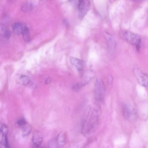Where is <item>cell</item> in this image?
<instances>
[{
    "label": "cell",
    "instance_id": "1",
    "mask_svg": "<svg viewBox=\"0 0 148 148\" xmlns=\"http://www.w3.org/2000/svg\"><path fill=\"white\" fill-rule=\"evenodd\" d=\"M121 37L127 41L136 46L137 51L140 48L141 39L138 35L128 31H123L120 34Z\"/></svg>",
    "mask_w": 148,
    "mask_h": 148
},
{
    "label": "cell",
    "instance_id": "2",
    "mask_svg": "<svg viewBox=\"0 0 148 148\" xmlns=\"http://www.w3.org/2000/svg\"><path fill=\"white\" fill-rule=\"evenodd\" d=\"M95 93L96 99L99 101H102L105 95V86L102 80L98 79L96 80L95 86Z\"/></svg>",
    "mask_w": 148,
    "mask_h": 148
},
{
    "label": "cell",
    "instance_id": "3",
    "mask_svg": "<svg viewBox=\"0 0 148 148\" xmlns=\"http://www.w3.org/2000/svg\"><path fill=\"white\" fill-rule=\"evenodd\" d=\"M90 3L88 0H82L78 1L77 4L79 10L78 17L82 19L90 9Z\"/></svg>",
    "mask_w": 148,
    "mask_h": 148
},
{
    "label": "cell",
    "instance_id": "4",
    "mask_svg": "<svg viewBox=\"0 0 148 148\" xmlns=\"http://www.w3.org/2000/svg\"><path fill=\"white\" fill-rule=\"evenodd\" d=\"M133 71L139 84L144 87H147L148 77L147 75L143 73L138 68H135Z\"/></svg>",
    "mask_w": 148,
    "mask_h": 148
},
{
    "label": "cell",
    "instance_id": "5",
    "mask_svg": "<svg viewBox=\"0 0 148 148\" xmlns=\"http://www.w3.org/2000/svg\"><path fill=\"white\" fill-rule=\"evenodd\" d=\"M42 140L43 137L41 132L36 131L33 133L32 141L35 147L39 146Z\"/></svg>",
    "mask_w": 148,
    "mask_h": 148
},
{
    "label": "cell",
    "instance_id": "6",
    "mask_svg": "<svg viewBox=\"0 0 148 148\" xmlns=\"http://www.w3.org/2000/svg\"><path fill=\"white\" fill-rule=\"evenodd\" d=\"M25 25L20 22H16L12 25V29L14 33L17 35L22 34Z\"/></svg>",
    "mask_w": 148,
    "mask_h": 148
},
{
    "label": "cell",
    "instance_id": "7",
    "mask_svg": "<svg viewBox=\"0 0 148 148\" xmlns=\"http://www.w3.org/2000/svg\"><path fill=\"white\" fill-rule=\"evenodd\" d=\"M70 61L71 64L75 66L79 71L80 72L82 71L83 63L82 60L75 58L71 57Z\"/></svg>",
    "mask_w": 148,
    "mask_h": 148
},
{
    "label": "cell",
    "instance_id": "8",
    "mask_svg": "<svg viewBox=\"0 0 148 148\" xmlns=\"http://www.w3.org/2000/svg\"><path fill=\"white\" fill-rule=\"evenodd\" d=\"M123 114L124 117L128 119H131L133 118V111L132 109L129 106L125 105L123 108Z\"/></svg>",
    "mask_w": 148,
    "mask_h": 148
},
{
    "label": "cell",
    "instance_id": "9",
    "mask_svg": "<svg viewBox=\"0 0 148 148\" xmlns=\"http://www.w3.org/2000/svg\"><path fill=\"white\" fill-rule=\"evenodd\" d=\"M11 32L3 23H0V36L6 38H9L10 36Z\"/></svg>",
    "mask_w": 148,
    "mask_h": 148
},
{
    "label": "cell",
    "instance_id": "10",
    "mask_svg": "<svg viewBox=\"0 0 148 148\" xmlns=\"http://www.w3.org/2000/svg\"><path fill=\"white\" fill-rule=\"evenodd\" d=\"M105 35V37L106 38L109 48L111 50H113L115 48L116 46V42L113 37L109 34L106 33Z\"/></svg>",
    "mask_w": 148,
    "mask_h": 148
},
{
    "label": "cell",
    "instance_id": "11",
    "mask_svg": "<svg viewBox=\"0 0 148 148\" xmlns=\"http://www.w3.org/2000/svg\"><path fill=\"white\" fill-rule=\"evenodd\" d=\"M22 34L24 40L25 42H28L30 41L31 38L29 29L26 26L24 28Z\"/></svg>",
    "mask_w": 148,
    "mask_h": 148
},
{
    "label": "cell",
    "instance_id": "12",
    "mask_svg": "<svg viewBox=\"0 0 148 148\" xmlns=\"http://www.w3.org/2000/svg\"><path fill=\"white\" fill-rule=\"evenodd\" d=\"M0 143L5 148H9L7 135L0 132Z\"/></svg>",
    "mask_w": 148,
    "mask_h": 148
},
{
    "label": "cell",
    "instance_id": "13",
    "mask_svg": "<svg viewBox=\"0 0 148 148\" xmlns=\"http://www.w3.org/2000/svg\"><path fill=\"white\" fill-rule=\"evenodd\" d=\"M21 127L22 130L23 136H26L29 134L31 130V127L30 125L27 123Z\"/></svg>",
    "mask_w": 148,
    "mask_h": 148
},
{
    "label": "cell",
    "instance_id": "14",
    "mask_svg": "<svg viewBox=\"0 0 148 148\" xmlns=\"http://www.w3.org/2000/svg\"><path fill=\"white\" fill-rule=\"evenodd\" d=\"M18 77V82L22 85H27L30 82V78L27 76L25 75H21Z\"/></svg>",
    "mask_w": 148,
    "mask_h": 148
},
{
    "label": "cell",
    "instance_id": "15",
    "mask_svg": "<svg viewBox=\"0 0 148 148\" xmlns=\"http://www.w3.org/2000/svg\"><path fill=\"white\" fill-rule=\"evenodd\" d=\"M65 135L63 132L60 133L57 138V141L58 145L62 146L65 144Z\"/></svg>",
    "mask_w": 148,
    "mask_h": 148
},
{
    "label": "cell",
    "instance_id": "16",
    "mask_svg": "<svg viewBox=\"0 0 148 148\" xmlns=\"http://www.w3.org/2000/svg\"><path fill=\"white\" fill-rule=\"evenodd\" d=\"M33 8V4L30 2H27L24 3L22 7V10L24 12H28Z\"/></svg>",
    "mask_w": 148,
    "mask_h": 148
},
{
    "label": "cell",
    "instance_id": "17",
    "mask_svg": "<svg viewBox=\"0 0 148 148\" xmlns=\"http://www.w3.org/2000/svg\"><path fill=\"white\" fill-rule=\"evenodd\" d=\"M8 131V127L5 124L0 122V132L7 135Z\"/></svg>",
    "mask_w": 148,
    "mask_h": 148
},
{
    "label": "cell",
    "instance_id": "18",
    "mask_svg": "<svg viewBox=\"0 0 148 148\" xmlns=\"http://www.w3.org/2000/svg\"><path fill=\"white\" fill-rule=\"evenodd\" d=\"M17 123L18 125L21 127L26 124L27 122L25 119L22 118L20 119L17 121Z\"/></svg>",
    "mask_w": 148,
    "mask_h": 148
},
{
    "label": "cell",
    "instance_id": "19",
    "mask_svg": "<svg viewBox=\"0 0 148 148\" xmlns=\"http://www.w3.org/2000/svg\"><path fill=\"white\" fill-rule=\"evenodd\" d=\"M108 82L109 84H111V83L112 82V81L113 80V78L112 75H109L108 77Z\"/></svg>",
    "mask_w": 148,
    "mask_h": 148
},
{
    "label": "cell",
    "instance_id": "20",
    "mask_svg": "<svg viewBox=\"0 0 148 148\" xmlns=\"http://www.w3.org/2000/svg\"><path fill=\"white\" fill-rule=\"evenodd\" d=\"M51 79L50 77H47L45 80V83L46 84H49L51 82Z\"/></svg>",
    "mask_w": 148,
    "mask_h": 148
}]
</instances>
